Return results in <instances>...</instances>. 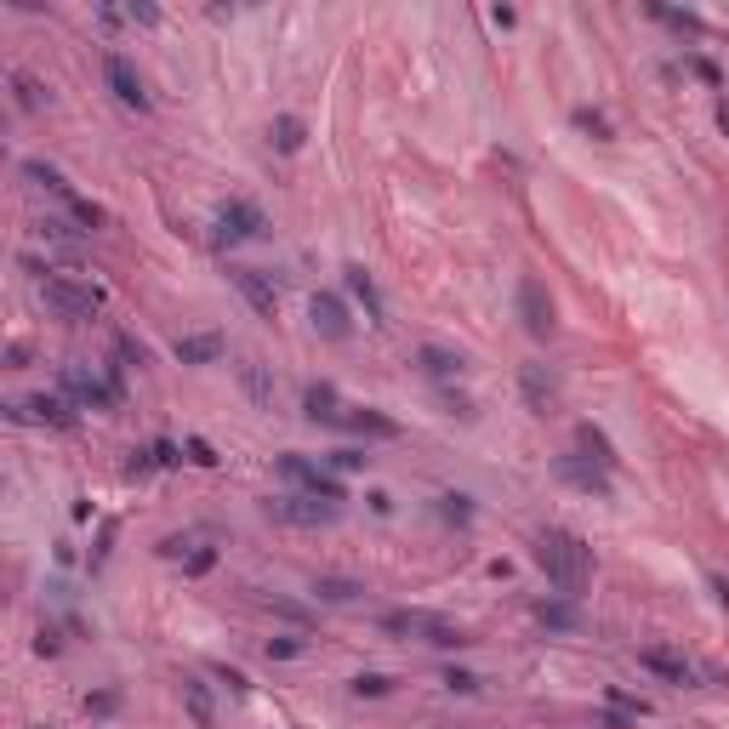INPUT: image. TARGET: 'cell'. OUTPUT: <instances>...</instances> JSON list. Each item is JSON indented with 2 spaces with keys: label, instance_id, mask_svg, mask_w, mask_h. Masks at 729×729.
I'll return each mask as SVG.
<instances>
[{
  "label": "cell",
  "instance_id": "obj_33",
  "mask_svg": "<svg viewBox=\"0 0 729 729\" xmlns=\"http://www.w3.org/2000/svg\"><path fill=\"white\" fill-rule=\"evenodd\" d=\"M394 690V678H382V672H359L354 678V695H388Z\"/></svg>",
  "mask_w": 729,
  "mask_h": 729
},
{
  "label": "cell",
  "instance_id": "obj_2",
  "mask_svg": "<svg viewBox=\"0 0 729 729\" xmlns=\"http://www.w3.org/2000/svg\"><path fill=\"white\" fill-rule=\"evenodd\" d=\"M382 632L422 639V644H434V650H462V644H474L462 627H451V621H439V615H427V610H388V615H382Z\"/></svg>",
  "mask_w": 729,
  "mask_h": 729
},
{
  "label": "cell",
  "instance_id": "obj_29",
  "mask_svg": "<svg viewBox=\"0 0 729 729\" xmlns=\"http://www.w3.org/2000/svg\"><path fill=\"white\" fill-rule=\"evenodd\" d=\"M371 467V451H331V474H359Z\"/></svg>",
  "mask_w": 729,
  "mask_h": 729
},
{
  "label": "cell",
  "instance_id": "obj_26",
  "mask_svg": "<svg viewBox=\"0 0 729 729\" xmlns=\"http://www.w3.org/2000/svg\"><path fill=\"white\" fill-rule=\"evenodd\" d=\"M183 707H188V718H194L200 729H211V718H217V712H211V690L200 678H183Z\"/></svg>",
  "mask_w": 729,
  "mask_h": 729
},
{
  "label": "cell",
  "instance_id": "obj_14",
  "mask_svg": "<svg viewBox=\"0 0 729 729\" xmlns=\"http://www.w3.org/2000/svg\"><path fill=\"white\" fill-rule=\"evenodd\" d=\"M559 479L587 490V496H599V502H610V474L599 462H587V456H559Z\"/></svg>",
  "mask_w": 729,
  "mask_h": 729
},
{
  "label": "cell",
  "instance_id": "obj_43",
  "mask_svg": "<svg viewBox=\"0 0 729 729\" xmlns=\"http://www.w3.org/2000/svg\"><path fill=\"white\" fill-rule=\"evenodd\" d=\"M217 678H223L234 695H246V690H251V684H246V672H239V667H217Z\"/></svg>",
  "mask_w": 729,
  "mask_h": 729
},
{
  "label": "cell",
  "instance_id": "obj_12",
  "mask_svg": "<svg viewBox=\"0 0 729 729\" xmlns=\"http://www.w3.org/2000/svg\"><path fill=\"white\" fill-rule=\"evenodd\" d=\"M103 74H109V91L126 109H148V91H143V74L131 69V58H120V51H109L103 58Z\"/></svg>",
  "mask_w": 729,
  "mask_h": 729
},
{
  "label": "cell",
  "instance_id": "obj_48",
  "mask_svg": "<svg viewBox=\"0 0 729 729\" xmlns=\"http://www.w3.org/2000/svg\"><path fill=\"white\" fill-rule=\"evenodd\" d=\"M718 126H724V131H729V109H718Z\"/></svg>",
  "mask_w": 729,
  "mask_h": 729
},
{
  "label": "cell",
  "instance_id": "obj_23",
  "mask_svg": "<svg viewBox=\"0 0 729 729\" xmlns=\"http://www.w3.org/2000/svg\"><path fill=\"white\" fill-rule=\"evenodd\" d=\"M576 444H582V451H587V462H599L604 474H610V467H615V444L604 439V434H599V427H592V422H582V427H576Z\"/></svg>",
  "mask_w": 729,
  "mask_h": 729
},
{
  "label": "cell",
  "instance_id": "obj_47",
  "mask_svg": "<svg viewBox=\"0 0 729 729\" xmlns=\"http://www.w3.org/2000/svg\"><path fill=\"white\" fill-rule=\"evenodd\" d=\"M712 599H718L724 610H729V582H724V576H712Z\"/></svg>",
  "mask_w": 729,
  "mask_h": 729
},
{
  "label": "cell",
  "instance_id": "obj_40",
  "mask_svg": "<svg viewBox=\"0 0 729 729\" xmlns=\"http://www.w3.org/2000/svg\"><path fill=\"white\" fill-rule=\"evenodd\" d=\"M291 655H302V639H274L268 644V661H291Z\"/></svg>",
  "mask_w": 729,
  "mask_h": 729
},
{
  "label": "cell",
  "instance_id": "obj_10",
  "mask_svg": "<svg viewBox=\"0 0 729 729\" xmlns=\"http://www.w3.org/2000/svg\"><path fill=\"white\" fill-rule=\"evenodd\" d=\"M228 286L251 302L256 319H274L279 314V291H274V279H268V274H256V268H228Z\"/></svg>",
  "mask_w": 729,
  "mask_h": 729
},
{
  "label": "cell",
  "instance_id": "obj_41",
  "mask_svg": "<svg viewBox=\"0 0 729 729\" xmlns=\"http://www.w3.org/2000/svg\"><path fill=\"white\" fill-rule=\"evenodd\" d=\"M188 462H200V467H217V451H211L206 439H188Z\"/></svg>",
  "mask_w": 729,
  "mask_h": 729
},
{
  "label": "cell",
  "instance_id": "obj_13",
  "mask_svg": "<svg viewBox=\"0 0 729 729\" xmlns=\"http://www.w3.org/2000/svg\"><path fill=\"white\" fill-rule=\"evenodd\" d=\"M302 416L314 427H348V404H342V394H336L331 382H314L302 394Z\"/></svg>",
  "mask_w": 729,
  "mask_h": 729
},
{
  "label": "cell",
  "instance_id": "obj_11",
  "mask_svg": "<svg viewBox=\"0 0 729 729\" xmlns=\"http://www.w3.org/2000/svg\"><path fill=\"white\" fill-rule=\"evenodd\" d=\"M308 319H314V331L331 336V342H348V336H354V319H348L342 296H331V291H314V296H308Z\"/></svg>",
  "mask_w": 729,
  "mask_h": 729
},
{
  "label": "cell",
  "instance_id": "obj_17",
  "mask_svg": "<svg viewBox=\"0 0 729 729\" xmlns=\"http://www.w3.org/2000/svg\"><path fill=\"white\" fill-rule=\"evenodd\" d=\"M416 364H422L434 382H451V376H462V354H451V348H439V342H422V348H416Z\"/></svg>",
  "mask_w": 729,
  "mask_h": 729
},
{
  "label": "cell",
  "instance_id": "obj_30",
  "mask_svg": "<svg viewBox=\"0 0 729 729\" xmlns=\"http://www.w3.org/2000/svg\"><path fill=\"white\" fill-rule=\"evenodd\" d=\"M12 86H18V109H40V103H46V91H40L29 74H12Z\"/></svg>",
  "mask_w": 729,
  "mask_h": 729
},
{
  "label": "cell",
  "instance_id": "obj_38",
  "mask_svg": "<svg viewBox=\"0 0 729 729\" xmlns=\"http://www.w3.org/2000/svg\"><path fill=\"white\" fill-rule=\"evenodd\" d=\"M69 211H74V217L86 223V228H103V211L91 206V200H69Z\"/></svg>",
  "mask_w": 729,
  "mask_h": 729
},
{
  "label": "cell",
  "instance_id": "obj_27",
  "mask_svg": "<svg viewBox=\"0 0 729 729\" xmlns=\"http://www.w3.org/2000/svg\"><path fill=\"white\" fill-rule=\"evenodd\" d=\"M23 177H29L35 188H46V194L74 200V194H69V183H63V171H58V166H46V160H23Z\"/></svg>",
  "mask_w": 729,
  "mask_h": 729
},
{
  "label": "cell",
  "instance_id": "obj_31",
  "mask_svg": "<svg viewBox=\"0 0 729 729\" xmlns=\"http://www.w3.org/2000/svg\"><path fill=\"white\" fill-rule=\"evenodd\" d=\"M439 513L451 524H467V519H474V502H467V496H439Z\"/></svg>",
  "mask_w": 729,
  "mask_h": 729
},
{
  "label": "cell",
  "instance_id": "obj_9",
  "mask_svg": "<svg viewBox=\"0 0 729 729\" xmlns=\"http://www.w3.org/2000/svg\"><path fill=\"white\" fill-rule=\"evenodd\" d=\"M519 319H524V331L530 336H553V325H559V319H553V296H547V286L542 279H519Z\"/></svg>",
  "mask_w": 729,
  "mask_h": 729
},
{
  "label": "cell",
  "instance_id": "obj_20",
  "mask_svg": "<svg viewBox=\"0 0 729 729\" xmlns=\"http://www.w3.org/2000/svg\"><path fill=\"white\" fill-rule=\"evenodd\" d=\"M35 234L46 239L51 251L74 256V251H80V234H86V228H74V223H63V217H40V223H35Z\"/></svg>",
  "mask_w": 729,
  "mask_h": 729
},
{
  "label": "cell",
  "instance_id": "obj_8",
  "mask_svg": "<svg viewBox=\"0 0 729 729\" xmlns=\"http://www.w3.org/2000/svg\"><path fill=\"white\" fill-rule=\"evenodd\" d=\"M12 422H46V427H74V399L69 394H29L12 404Z\"/></svg>",
  "mask_w": 729,
  "mask_h": 729
},
{
  "label": "cell",
  "instance_id": "obj_21",
  "mask_svg": "<svg viewBox=\"0 0 729 729\" xmlns=\"http://www.w3.org/2000/svg\"><path fill=\"white\" fill-rule=\"evenodd\" d=\"M342 274H348V291H354L359 302H364V319H371V325H382V291H376V279L364 274L359 263H354V268H342Z\"/></svg>",
  "mask_w": 729,
  "mask_h": 729
},
{
  "label": "cell",
  "instance_id": "obj_44",
  "mask_svg": "<svg viewBox=\"0 0 729 729\" xmlns=\"http://www.w3.org/2000/svg\"><path fill=\"white\" fill-rule=\"evenodd\" d=\"M188 547H194L188 536H166V542H160V553H166V559H188Z\"/></svg>",
  "mask_w": 729,
  "mask_h": 729
},
{
  "label": "cell",
  "instance_id": "obj_6",
  "mask_svg": "<svg viewBox=\"0 0 729 729\" xmlns=\"http://www.w3.org/2000/svg\"><path fill=\"white\" fill-rule=\"evenodd\" d=\"M63 394H69L80 411H114V404H120L114 382H109V376H98V371H86V364H63Z\"/></svg>",
  "mask_w": 729,
  "mask_h": 729
},
{
  "label": "cell",
  "instance_id": "obj_32",
  "mask_svg": "<svg viewBox=\"0 0 729 729\" xmlns=\"http://www.w3.org/2000/svg\"><path fill=\"white\" fill-rule=\"evenodd\" d=\"M576 126H582V131H592L599 143H610V120H604L599 109H576Z\"/></svg>",
  "mask_w": 729,
  "mask_h": 729
},
{
  "label": "cell",
  "instance_id": "obj_4",
  "mask_svg": "<svg viewBox=\"0 0 729 729\" xmlns=\"http://www.w3.org/2000/svg\"><path fill=\"white\" fill-rule=\"evenodd\" d=\"M263 513H268L274 524H296V530H319V524H336V513H342V507L296 490V496H268V502H263Z\"/></svg>",
  "mask_w": 729,
  "mask_h": 729
},
{
  "label": "cell",
  "instance_id": "obj_25",
  "mask_svg": "<svg viewBox=\"0 0 729 729\" xmlns=\"http://www.w3.org/2000/svg\"><path fill=\"white\" fill-rule=\"evenodd\" d=\"M359 582H348V576H314V599L319 604H354L359 599Z\"/></svg>",
  "mask_w": 729,
  "mask_h": 729
},
{
  "label": "cell",
  "instance_id": "obj_15",
  "mask_svg": "<svg viewBox=\"0 0 729 729\" xmlns=\"http://www.w3.org/2000/svg\"><path fill=\"white\" fill-rule=\"evenodd\" d=\"M639 661L655 672V678H667V684H695V667H690L678 650H661V644H650V650H639Z\"/></svg>",
  "mask_w": 729,
  "mask_h": 729
},
{
  "label": "cell",
  "instance_id": "obj_45",
  "mask_svg": "<svg viewBox=\"0 0 729 729\" xmlns=\"http://www.w3.org/2000/svg\"><path fill=\"white\" fill-rule=\"evenodd\" d=\"M599 724H604V729H632V712H621V707H610V712H604Z\"/></svg>",
  "mask_w": 729,
  "mask_h": 729
},
{
  "label": "cell",
  "instance_id": "obj_42",
  "mask_svg": "<svg viewBox=\"0 0 729 729\" xmlns=\"http://www.w3.org/2000/svg\"><path fill=\"white\" fill-rule=\"evenodd\" d=\"M131 23H143V29H154V23H160V6H148V0H131Z\"/></svg>",
  "mask_w": 729,
  "mask_h": 729
},
{
  "label": "cell",
  "instance_id": "obj_7",
  "mask_svg": "<svg viewBox=\"0 0 729 729\" xmlns=\"http://www.w3.org/2000/svg\"><path fill=\"white\" fill-rule=\"evenodd\" d=\"M268 234V217L256 200H223L217 206V239L234 246V239H263Z\"/></svg>",
  "mask_w": 729,
  "mask_h": 729
},
{
  "label": "cell",
  "instance_id": "obj_24",
  "mask_svg": "<svg viewBox=\"0 0 729 729\" xmlns=\"http://www.w3.org/2000/svg\"><path fill=\"white\" fill-rule=\"evenodd\" d=\"M536 621H542V627H559V632H570L582 615H576V599H564V592H559V599H542V604H536Z\"/></svg>",
  "mask_w": 729,
  "mask_h": 729
},
{
  "label": "cell",
  "instance_id": "obj_46",
  "mask_svg": "<svg viewBox=\"0 0 729 729\" xmlns=\"http://www.w3.org/2000/svg\"><path fill=\"white\" fill-rule=\"evenodd\" d=\"M86 707H91V712H114V707H120V695H114V690H103V695H91Z\"/></svg>",
  "mask_w": 729,
  "mask_h": 729
},
{
  "label": "cell",
  "instance_id": "obj_36",
  "mask_svg": "<svg viewBox=\"0 0 729 729\" xmlns=\"http://www.w3.org/2000/svg\"><path fill=\"white\" fill-rule=\"evenodd\" d=\"M211 564H217V547H194V553L183 559V570H188V576H206Z\"/></svg>",
  "mask_w": 729,
  "mask_h": 729
},
{
  "label": "cell",
  "instance_id": "obj_19",
  "mask_svg": "<svg viewBox=\"0 0 729 729\" xmlns=\"http://www.w3.org/2000/svg\"><path fill=\"white\" fill-rule=\"evenodd\" d=\"M183 364H211V359H223V336L217 331H206V336H177V348H171Z\"/></svg>",
  "mask_w": 729,
  "mask_h": 729
},
{
  "label": "cell",
  "instance_id": "obj_18",
  "mask_svg": "<svg viewBox=\"0 0 729 729\" xmlns=\"http://www.w3.org/2000/svg\"><path fill=\"white\" fill-rule=\"evenodd\" d=\"M239 382H246V394H251L256 411H274V376H268L263 359H246V364H239Z\"/></svg>",
  "mask_w": 729,
  "mask_h": 729
},
{
  "label": "cell",
  "instance_id": "obj_16",
  "mask_svg": "<svg viewBox=\"0 0 729 729\" xmlns=\"http://www.w3.org/2000/svg\"><path fill=\"white\" fill-rule=\"evenodd\" d=\"M519 382H524V399H530V411H536V416H547V411H553V399H559V382H553L542 364H524Z\"/></svg>",
  "mask_w": 729,
  "mask_h": 729
},
{
  "label": "cell",
  "instance_id": "obj_5",
  "mask_svg": "<svg viewBox=\"0 0 729 729\" xmlns=\"http://www.w3.org/2000/svg\"><path fill=\"white\" fill-rule=\"evenodd\" d=\"M279 474H286V479H291V484H296V490H302V496H319V502H336V507L348 502L342 479H336L331 467H314V462H308V456H279Z\"/></svg>",
  "mask_w": 729,
  "mask_h": 729
},
{
  "label": "cell",
  "instance_id": "obj_39",
  "mask_svg": "<svg viewBox=\"0 0 729 729\" xmlns=\"http://www.w3.org/2000/svg\"><path fill=\"white\" fill-rule=\"evenodd\" d=\"M148 467H160V462H154V451H131L126 474H131V479H148Z\"/></svg>",
  "mask_w": 729,
  "mask_h": 729
},
{
  "label": "cell",
  "instance_id": "obj_37",
  "mask_svg": "<svg viewBox=\"0 0 729 729\" xmlns=\"http://www.w3.org/2000/svg\"><path fill=\"white\" fill-rule=\"evenodd\" d=\"M148 451H154V462H160V467H177V462H183V451H177L171 439H154Z\"/></svg>",
  "mask_w": 729,
  "mask_h": 729
},
{
  "label": "cell",
  "instance_id": "obj_1",
  "mask_svg": "<svg viewBox=\"0 0 729 729\" xmlns=\"http://www.w3.org/2000/svg\"><path fill=\"white\" fill-rule=\"evenodd\" d=\"M536 564H542V576L564 592V599H582V587H587V576H592V547H587L576 530L547 524V530L536 536Z\"/></svg>",
  "mask_w": 729,
  "mask_h": 729
},
{
  "label": "cell",
  "instance_id": "obj_22",
  "mask_svg": "<svg viewBox=\"0 0 729 729\" xmlns=\"http://www.w3.org/2000/svg\"><path fill=\"white\" fill-rule=\"evenodd\" d=\"M348 427L354 434H371V439H399V422L382 411H364V404H348Z\"/></svg>",
  "mask_w": 729,
  "mask_h": 729
},
{
  "label": "cell",
  "instance_id": "obj_34",
  "mask_svg": "<svg viewBox=\"0 0 729 729\" xmlns=\"http://www.w3.org/2000/svg\"><path fill=\"white\" fill-rule=\"evenodd\" d=\"M114 354H120V364H148V348L131 342V336H114Z\"/></svg>",
  "mask_w": 729,
  "mask_h": 729
},
{
  "label": "cell",
  "instance_id": "obj_28",
  "mask_svg": "<svg viewBox=\"0 0 729 729\" xmlns=\"http://www.w3.org/2000/svg\"><path fill=\"white\" fill-rule=\"evenodd\" d=\"M268 137H274V148H279V154H296V148H302V137H308V131H302V120H296V114H279V120H274V131H268Z\"/></svg>",
  "mask_w": 729,
  "mask_h": 729
},
{
  "label": "cell",
  "instance_id": "obj_35",
  "mask_svg": "<svg viewBox=\"0 0 729 729\" xmlns=\"http://www.w3.org/2000/svg\"><path fill=\"white\" fill-rule=\"evenodd\" d=\"M444 690H451V695H474L479 678H474V672H462V667H451V672H444Z\"/></svg>",
  "mask_w": 729,
  "mask_h": 729
},
{
  "label": "cell",
  "instance_id": "obj_3",
  "mask_svg": "<svg viewBox=\"0 0 729 729\" xmlns=\"http://www.w3.org/2000/svg\"><path fill=\"white\" fill-rule=\"evenodd\" d=\"M40 296H46V308H51V314H63V319L103 314V291L86 286V279H69V274H46V279H40Z\"/></svg>",
  "mask_w": 729,
  "mask_h": 729
}]
</instances>
